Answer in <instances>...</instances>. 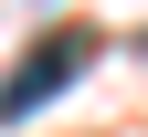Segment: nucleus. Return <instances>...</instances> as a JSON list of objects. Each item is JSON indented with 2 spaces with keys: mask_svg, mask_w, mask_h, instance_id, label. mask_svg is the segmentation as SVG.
<instances>
[{
  "mask_svg": "<svg viewBox=\"0 0 148 137\" xmlns=\"http://www.w3.org/2000/svg\"><path fill=\"white\" fill-rule=\"evenodd\" d=\"M85 63H95V32H85V21L42 32V42H32L21 63L0 74V127H21V116H42V106H53V95H64V85H74Z\"/></svg>",
  "mask_w": 148,
  "mask_h": 137,
  "instance_id": "nucleus-1",
  "label": "nucleus"
}]
</instances>
